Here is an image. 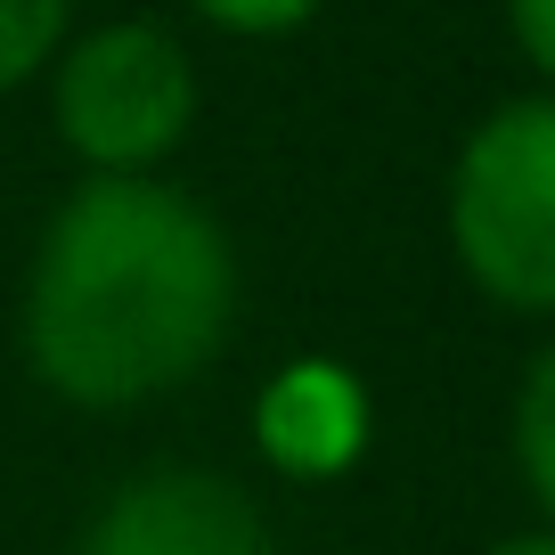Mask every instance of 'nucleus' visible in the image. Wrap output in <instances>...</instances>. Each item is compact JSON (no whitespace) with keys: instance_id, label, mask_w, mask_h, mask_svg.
Listing matches in <instances>:
<instances>
[{"instance_id":"1","label":"nucleus","mask_w":555,"mask_h":555,"mask_svg":"<svg viewBox=\"0 0 555 555\" xmlns=\"http://www.w3.org/2000/svg\"><path fill=\"white\" fill-rule=\"evenodd\" d=\"M237 254L172 180H82L25 261V367L74 409H139L221 360Z\"/></svg>"},{"instance_id":"2","label":"nucleus","mask_w":555,"mask_h":555,"mask_svg":"<svg viewBox=\"0 0 555 555\" xmlns=\"http://www.w3.org/2000/svg\"><path fill=\"white\" fill-rule=\"evenodd\" d=\"M457 270L499 311L555 319V90L490 106L450 164Z\"/></svg>"},{"instance_id":"3","label":"nucleus","mask_w":555,"mask_h":555,"mask_svg":"<svg viewBox=\"0 0 555 555\" xmlns=\"http://www.w3.org/2000/svg\"><path fill=\"white\" fill-rule=\"evenodd\" d=\"M50 122L82 180H156L196 122V66L172 25L106 17L50 57Z\"/></svg>"},{"instance_id":"4","label":"nucleus","mask_w":555,"mask_h":555,"mask_svg":"<svg viewBox=\"0 0 555 555\" xmlns=\"http://www.w3.org/2000/svg\"><path fill=\"white\" fill-rule=\"evenodd\" d=\"M82 555H278L254 490L212 466H147L90 515Z\"/></svg>"},{"instance_id":"5","label":"nucleus","mask_w":555,"mask_h":555,"mask_svg":"<svg viewBox=\"0 0 555 555\" xmlns=\"http://www.w3.org/2000/svg\"><path fill=\"white\" fill-rule=\"evenodd\" d=\"M376 400L344 360H286L254 392V450L286 482H335L367 457Z\"/></svg>"},{"instance_id":"6","label":"nucleus","mask_w":555,"mask_h":555,"mask_svg":"<svg viewBox=\"0 0 555 555\" xmlns=\"http://www.w3.org/2000/svg\"><path fill=\"white\" fill-rule=\"evenodd\" d=\"M515 466H522V482H531L547 531H555V344L522 367V392H515Z\"/></svg>"},{"instance_id":"7","label":"nucleus","mask_w":555,"mask_h":555,"mask_svg":"<svg viewBox=\"0 0 555 555\" xmlns=\"http://www.w3.org/2000/svg\"><path fill=\"white\" fill-rule=\"evenodd\" d=\"M74 34V0H0V90H25L50 74V57Z\"/></svg>"},{"instance_id":"8","label":"nucleus","mask_w":555,"mask_h":555,"mask_svg":"<svg viewBox=\"0 0 555 555\" xmlns=\"http://www.w3.org/2000/svg\"><path fill=\"white\" fill-rule=\"evenodd\" d=\"M319 9H327V0H189V17L212 25V34H229V41H286V34H302Z\"/></svg>"},{"instance_id":"9","label":"nucleus","mask_w":555,"mask_h":555,"mask_svg":"<svg viewBox=\"0 0 555 555\" xmlns=\"http://www.w3.org/2000/svg\"><path fill=\"white\" fill-rule=\"evenodd\" d=\"M506 25H515V50L555 82V0H506Z\"/></svg>"},{"instance_id":"10","label":"nucleus","mask_w":555,"mask_h":555,"mask_svg":"<svg viewBox=\"0 0 555 555\" xmlns=\"http://www.w3.org/2000/svg\"><path fill=\"white\" fill-rule=\"evenodd\" d=\"M482 555H555V531H515V539H490Z\"/></svg>"}]
</instances>
